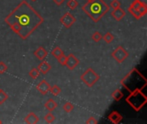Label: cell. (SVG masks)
Masks as SVG:
<instances>
[{
    "instance_id": "27",
    "label": "cell",
    "mask_w": 147,
    "mask_h": 124,
    "mask_svg": "<svg viewBox=\"0 0 147 124\" xmlns=\"http://www.w3.org/2000/svg\"><path fill=\"white\" fill-rule=\"evenodd\" d=\"M121 3L120 1H118V0H112L110 4H109V7L112 8L113 9H117V8L121 7Z\"/></svg>"
},
{
    "instance_id": "20",
    "label": "cell",
    "mask_w": 147,
    "mask_h": 124,
    "mask_svg": "<svg viewBox=\"0 0 147 124\" xmlns=\"http://www.w3.org/2000/svg\"><path fill=\"white\" fill-rule=\"evenodd\" d=\"M62 108H63L64 111H65L66 113H70V112L73 111V110H74L73 104H72L71 103H70V102L65 103V104H63V107H62Z\"/></svg>"
},
{
    "instance_id": "13",
    "label": "cell",
    "mask_w": 147,
    "mask_h": 124,
    "mask_svg": "<svg viewBox=\"0 0 147 124\" xmlns=\"http://www.w3.org/2000/svg\"><path fill=\"white\" fill-rule=\"evenodd\" d=\"M39 117L35 114V113H34V112H30V113H28L26 117H25V118H24V122L28 124H36L39 123Z\"/></svg>"
},
{
    "instance_id": "16",
    "label": "cell",
    "mask_w": 147,
    "mask_h": 124,
    "mask_svg": "<svg viewBox=\"0 0 147 124\" xmlns=\"http://www.w3.org/2000/svg\"><path fill=\"white\" fill-rule=\"evenodd\" d=\"M124 97V94H123V92L121 91H120L119 89H117V90H115L113 93H112V98L115 100V101H120V100H121V98Z\"/></svg>"
},
{
    "instance_id": "3",
    "label": "cell",
    "mask_w": 147,
    "mask_h": 124,
    "mask_svg": "<svg viewBox=\"0 0 147 124\" xmlns=\"http://www.w3.org/2000/svg\"><path fill=\"white\" fill-rule=\"evenodd\" d=\"M121 84L129 92H132L137 90L142 91L145 89L147 85V79L137 68H133L121 80Z\"/></svg>"
},
{
    "instance_id": "30",
    "label": "cell",
    "mask_w": 147,
    "mask_h": 124,
    "mask_svg": "<svg viewBox=\"0 0 147 124\" xmlns=\"http://www.w3.org/2000/svg\"><path fill=\"white\" fill-rule=\"evenodd\" d=\"M96 123H98V121H97L95 117H90V118L86 121V124H96Z\"/></svg>"
},
{
    "instance_id": "24",
    "label": "cell",
    "mask_w": 147,
    "mask_h": 124,
    "mask_svg": "<svg viewBox=\"0 0 147 124\" xmlns=\"http://www.w3.org/2000/svg\"><path fill=\"white\" fill-rule=\"evenodd\" d=\"M143 4H144V3L142 1H140V0H134L132 3V4L130 5V7L132 9H139Z\"/></svg>"
},
{
    "instance_id": "14",
    "label": "cell",
    "mask_w": 147,
    "mask_h": 124,
    "mask_svg": "<svg viewBox=\"0 0 147 124\" xmlns=\"http://www.w3.org/2000/svg\"><path fill=\"white\" fill-rule=\"evenodd\" d=\"M37 68H38L40 73H42L43 75H45V74H47L52 69V66H50V64L47 61L44 60V61H42L41 63L39 64Z\"/></svg>"
},
{
    "instance_id": "28",
    "label": "cell",
    "mask_w": 147,
    "mask_h": 124,
    "mask_svg": "<svg viewBox=\"0 0 147 124\" xmlns=\"http://www.w3.org/2000/svg\"><path fill=\"white\" fill-rule=\"evenodd\" d=\"M57 60H58L59 63L61 66H65L66 60H67V56H65V54H62L61 56H59Z\"/></svg>"
},
{
    "instance_id": "8",
    "label": "cell",
    "mask_w": 147,
    "mask_h": 124,
    "mask_svg": "<svg viewBox=\"0 0 147 124\" xmlns=\"http://www.w3.org/2000/svg\"><path fill=\"white\" fill-rule=\"evenodd\" d=\"M79 63H80V60H79L74 54H69V55L67 56L65 66H66L69 70L72 71V70H74V69L77 67V66H78Z\"/></svg>"
},
{
    "instance_id": "10",
    "label": "cell",
    "mask_w": 147,
    "mask_h": 124,
    "mask_svg": "<svg viewBox=\"0 0 147 124\" xmlns=\"http://www.w3.org/2000/svg\"><path fill=\"white\" fill-rule=\"evenodd\" d=\"M34 55L40 60H44L47 56L48 55V52L47 51V49H45L43 47H37V49L34 50Z\"/></svg>"
},
{
    "instance_id": "23",
    "label": "cell",
    "mask_w": 147,
    "mask_h": 124,
    "mask_svg": "<svg viewBox=\"0 0 147 124\" xmlns=\"http://www.w3.org/2000/svg\"><path fill=\"white\" fill-rule=\"evenodd\" d=\"M91 39L96 41V42H98L100 41L101 40H102V35L99 32V31H96L93 33V35H91Z\"/></svg>"
},
{
    "instance_id": "4",
    "label": "cell",
    "mask_w": 147,
    "mask_h": 124,
    "mask_svg": "<svg viewBox=\"0 0 147 124\" xmlns=\"http://www.w3.org/2000/svg\"><path fill=\"white\" fill-rule=\"evenodd\" d=\"M126 102L136 111H140L147 103V97L140 90L130 92L126 98Z\"/></svg>"
},
{
    "instance_id": "19",
    "label": "cell",
    "mask_w": 147,
    "mask_h": 124,
    "mask_svg": "<svg viewBox=\"0 0 147 124\" xmlns=\"http://www.w3.org/2000/svg\"><path fill=\"white\" fill-rule=\"evenodd\" d=\"M28 75H29V77H30L32 79H36L39 77V75H40V72H39L38 68L33 67V68L30 70V72L28 73Z\"/></svg>"
},
{
    "instance_id": "12",
    "label": "cell",
    "mask_w": 147,
    "mask_h": 124,
    "mask_svg": "<svg viewBox=\"0 0 147 124\" xmlns=\"http://www.w3.org/2000/svg\"><path fill=\"white\" fill-rule=\"evenodd\" d=\"M111 16H112V17H113L114 19H115L116 21H121V20H122L123 17L126 16V11H125L122 8L119 7V8H117V9H115L111 12Z\"/></svg>"
},
{
    "instance_id": "18",
    "label": "cell",
    "mask_w": 147,
    "mask_h": 124,
    "mask_svg": "<svg viewBox=\"0 0 147 124\" xmlns=\"http://www.w3.org/2000/svg\"><path fill=\"white\" fill-rule=\"evenodd\" d=\"M51 54H52V55H53L54 58L58 59L59 56H61L62 54H64V52H63V50H62L59 47H54V48L52 50Z\"/></svg>"
},
{
    "instance_id": "26",
    "label": "cell",
    "mask_w": 147,
    "mask_h": 124,
    "mask_svg": "<svg viewBox=\"0 0 147 124\" xmlns=\"http://www.w3.org/2000/svg\"><path fill=\"white\" fill-rule=\"evenodd\" d=\"M7 99H8V95H7V93H6L4 91H3V90L0 89V105L3 104Z\"/></svg>"
},
{
    "instance_id": "29",
    "label": "cell",
    "mask_w": 147,
    "mask_h": 124,
    "mask_svg": "<svg viewBox=\"0 0 147 124\" xmlns=\"http://www.w3.org/2000/svg\"><path fill=\"white\" fill-rule=\"evenodd\" d=\"M7 71H8V66H7V65H6L4 62L0 61V74H3V73H5Z\"/></svg>"
},
{
    "instance_id": "34",
    "label": "cell",
    "mask_w": 147,
    "mask_h": 124,
    "mask_svg": "<svg viewBox=\"0 0 147 124\" xmlns=\"http://www.w3.org/2000/svg\"><path fill=\"white\" fill-rule=\"evenodd\" d=\"M87 1H88V0H87Z\"/></svg>"
},
{
    "instance_id": "6",
    "label": "cell",
    "mask_w": 147,
    "mask_h": 124,
    "mask_svg": "<svg viewBox=\"0 0 147 124\" xmlns=\"http://www.w3.org/2000/svg\"><path fill=\"white\" fill-rule=\"evenodd\" d=\"M111 56L118 62V63H122L124 62L129 56V53L122 47L119 46L117 47L115 51L111 54Z\"/></svg>"
},
{
    "instance_id": "22",
    "label": "cell",
    "mask_w": 147,
    "mask_h": 124,
    "mask_svg": "<svg viewBox=\"0 0 147 124\" xmlns=\"http://www.w3.org/2000/svg\"><path fill=\"white\" fill-rule=\"evenodd\" d=\"M49 91L53 95V96H58L60 92H61V88L59 86H58L57 85H54L53 86L50 87Z\"/></svg>"
},
{
    "instance_id": "9",
    "label": "cell",
    "mask_w": 147,
    "mask_h": 124,
    "mask_svg": "<svg viewBox=\"0 0 147 124\" xmlns=\"http://www.w3.org/2000/svg\"><path fill=\"white\" fill-rule=\"evenodd\" d=\"M51 85H49V83L46 80V79H42L37 85H36V89L37 91L41 93L42 95H47L49 92Z\"/></svg>"
},
{
    "instance_id": "31",
    "label": "cell",
    "mask_w": 147,
    "mask_h": 124,
    "mask_svg": "<svg viewBox=\"0 0 147 124\" xmlns=\"http://www.w3.org/2000/svg\"><path fill=\"white\" fill-rule=\"evenodd\" d=\"M53 3L56 4V5H58V6H60L64 2H65V0H53Z\"/></svg>"
},
{
    "instance_id": "2",
    "label": "cell",
    "mask_w": 147,
    "mask_h": 124,
    "mask_svg": "<svg viewBox=\"0 0 147 124\" xmlns=\"http://www.w3.org/2000/svg\"><path fill=\"white\" fill-rule=\"evenodd\" d=\"M109 9V5L103 0H88L87 3L82 6V10L94 22H98Z\"/></svg>"
},
{
    "instance_id": "33",
    "label": "cell",
    "mask_w": 147,
    "mask_h": 124,
    "mask_svg": "<svg viewBox=\"0 0 147 124\" xmlns=\"http://www.w3.org/2000/svg\"><path fill=\"white\" fill-rule=\"evenodd\" d=\"M2 123V121H1V120H0V124Z\"/></svg>"
},
{
    "instance_id": "17",
    "label": "cell",
    "mask_w": 147,
    "mask_h": 124,
    "mask_svg": "<svg viewBox=\"0 0 147 124\" xmlns=\"http://www.w3.org/2000/svg\"><path fill=\"white\" fill-rule=\"evenodd\" d=\"M102 39H103V41L106 43L109 44V43H111L114 41L115 36H114V35L111 32H107L104 35H102Z\"/></svg>"
},
{
    "instance_id": "15",
    "label": "cell",
    "mask_w": 147,
    "mask_h": 124,
    "mask_svg": "<svg viewBox=\"0 0 147 124\" xmlns=\"http://www.w3.org/2000/svg\"><path fill=\"white\" fill-rule=\"evenodd\" d=\"M44 106H45V108L48 110V111H53L56 108H57V106H58V104H57V103L53 99V98H49L46 103H45V104H44Z\"/></svg>"
},
{
    "instance_id": "7",
    "label": "cell",
    "mask_w": 147,
    "mask_h": 124,
    "mask_svg": "<svg viewBox=\"0 0 147 124\" xmlns=\"http://www.w3.org/2000/svg\"><path fill=\"white\" fill-rule=\"evenodd\" d=\"M60 23L65 28H70L75 22H76V18L75 16L70 13V12H65L59 19Z\"/></svg>"
},
{
    "instance_id": "1",
    "label": "cell",
    "mask_w": 147,
    "mask_h": 124,
    "mask_svg": "<svg viewBox=\"0 0 147 124\" xmlns=\"http://www.w3.org/2000/svg\"><path fill=\"white\" fill-rule=\"evenodd\" d=\"M4 22L21 39L27 40L43 22L44 18L25 0H22Z\"/></svg>"
},
{
    "instance_id": "21",
    "label": "cell",
    "mask_w": 147,
    "mask_h": 124,
    "mask_svg": "<svg viewBox=\"0 0 147 124\" xmlns=\"http://www.w3.org/2000/svg\"><path fill=\"white\" fill-rule=\"evenodd\" d=\"M55 119H56L55 116H54L51 111L48 112V113L44 117V120H45L46 123H53L55 121Z\"/></svg>"
},
{
    "instance_id": "11",
    "label": "cell",
    "mask_w": 147,
    "mask_h": 124,
    "mask_svg": "<svg viewBox=\"0 0 147 124\" xmlns=\"http://www.w3.org/2000/svg\"><path fill=\"white\" fill-rule=\"evenodd\" d=\"M108 120L111 122L112 123L118 124L122 121V116L118 112V111H112L110 114L108 116Z\"/></svg>"
},
{
    "instance_id": "5",
    "label": "cell",
    "mask_w": 147,
    "mask_h": 124,
    "mask_svg": "<svg viewBox=\"0 0 147 124\" xmlns=\"http://www.w3.org/2000/svg\"><path fill=\"white\" fill-rule=\"evenodd\" d=\"M80 79L86 86L92 87L100 79V75L97 74L92 68L90 67L86 69L85 72L80 76Z\"/></svg>"
},
{
    "instance_id": "25",
    "label": "cell",
    "mask_w": 147,
    "mask_h": 124,
    "mask_svg": "<svg viewBox=\"0 0 147 124\" xmlns=\"http://www.w3.org/2000/svg\"><path fill=\"white\" fill-rule=\"evenodd\" d=\"M78 6V3L77 0H69L67 2V7L71 10L75 9Z\"/></svg>"
},
{
    "instance_id": "32",
    "label": "cell",
    "mask_w": 147,
    "mask_h": 124,
    "mask_svg": "<svg viewBox=\"0 0 147 124\" xmlns=\"http://www.w3.org/2000/svg\"><path fill=\"white\" fill-rule=\"evenodd\" d=\"M30 1H32V2H35V1H37V0H30Z\"/></svg>"
}]
</instances>
